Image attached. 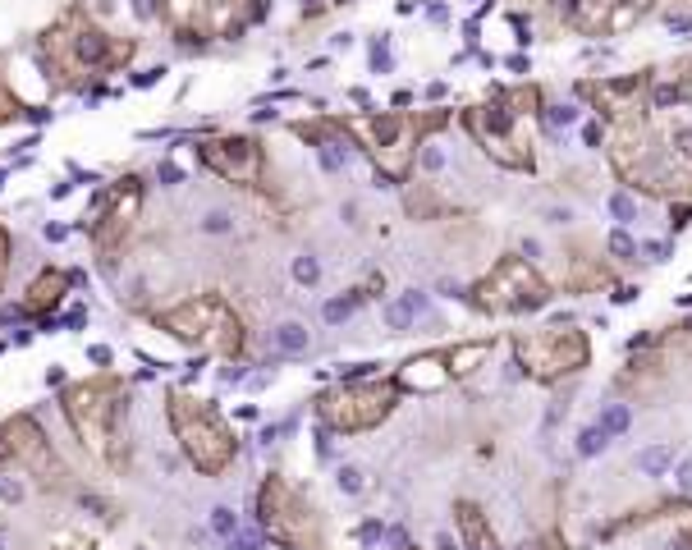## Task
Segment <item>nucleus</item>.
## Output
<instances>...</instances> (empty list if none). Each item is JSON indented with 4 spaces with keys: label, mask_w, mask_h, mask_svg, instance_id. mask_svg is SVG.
Here are the masks:
<instances>
[{
    "label": "nucleus",
    "mask_w": 692,
    "mask_h": 550,
    "mask_svg": "<svg viewBox=\"0 0 692 550\" xmlns=\"http://www.w3.org/2000/svg\"><path fill=\"white\" fill-rule=\"evenodd\" d=\"M568 119H573V106H555L551 110V124H568Z\"/></svg>",
    "instance_id": "obj_21"
},
{
    "label": "nucleus",
    "mask_w": 692,
    "mask_h": 550,
    "mask_svg": "<svg viewBox=\"0 0 692 550\" xmlns=\"http://www.w3.org/2000/svg\"><path fill=\"white\" fill-rule=\"evenodd\" d=\"M307 5H316V0H307Z\"/></svg>",
    "instance_id": "obj_26"
},
{
    "label": "nucleus",
    "mask_w": 692,
    "mask_h": 550,
    "mask_svg": "<svg viewBox=\"0 0 692 550\" xmlns=\"http://www.w3.org/2000/svg\"><path fill=\"white\" fill-rule=\"evenodd\" d=\"M229 550H266V536L261 532H234L229 536Z\"/></svg>",
    "instance_id": "obj_10"
},
{
    "label": "nucleus",
    "mask_w": 692,
    "mask_h": 550,
    "mask_svg": "<svg viewBox=\"0 0 692 550\" xmlns=\"http://www.w3.org/2000/svg\"><path fill=\"white\" fill-rule=\"evenodd\" d=\"M339 486H344L348 495H353V491H362V477H358L353 468H344V472H339Z\"/></svg>",
    "instance_id": "obj_17"
},
{
    "label": "nucleus",
    "mask_w": 692,
    "mask_h": 550,
    "mask_svg": "<svg viewBox=\"0 0 692 550\" xmlns=\"http://www.w3.org/2000/svg\"><path fill=\"white\" fill-rule=\"evenodd\" d=\"M683 147H688V156H692V134H683Z\"/></svg>",
    "instance_id": "obj_25"
},
{
    "label": "nucleus",
    "mask_w": 692,
    "mask_h": 550,
    "mask_svg": "<svg viewBox=\"0 0 692 550\" xmlns=\"http://www.w3.org/2000/svg\"><path fill=\"white\" fill-rule=\"evenodd\" d=\"M206 229H216V234H225V229H229V216L211 211V216H206Z\"/></svg>",
    "instance_id": "obj_19"
},
{
    "label": "nucleus",
    "mask_w": 692,
    "mask_h": 550,
    "mask_svg": "<svg viewBox=\"0 0 692 550\" xmlns=\"http://www.w3.org/2000/svg\"><path fill=\"white\" fill-rule=\"evenodd\" d=\"M64 234H69V229H64V225H46V239H51V244H60Z\"/></svg>",
    "instance_id": "obj_22"
},
{
    "label": "nucleus",
    "mask_w": 692,
    "mask_h": 550,
    "mask_svg": "<svg viewBox=\"0 0 692 550\" xmlns=\"http://www.w3.org/2000/svg\"><path fill=\"white\" fill-rule=\"evenodd\" d=\"M64 417H69V426L83 436V445L101 454L106 431H111V404H106L101 385H74V390L64 394Z\"/></svg>",
    "instance_id": "obj_1"
},
{
    "label": "nucleus",
    "mask_w": 692,
    "mask_h": 550,
    "mask_svg": "<svg viewBox=\"0 0 692 550\" xmlns=\"http://www.w3.org/2000/svg\"><path fill=\"white\" fill-rule=\"evenodd\" d=\"M294 275H299L303 284H312V280H316V275H321V271H316V261H312V257H299V261H294Z\"/></svg>",
    "instance_id": "obj_14"
},
{
    "label": "nucleus",
    "mask_w": 692,
    "mask_h": 550,
    "mask_svg": "<svg viewBox=\"0 0 692 550\" xmlns=\"http://www.w3.org/2000/svg\"><path fill=\"white\" fill-rule=\"evenodd\" d=\"M610 211H614V220H619V225H628V220L637 216V202H633L628 193H614V197H610Z\"/></svg>",
    "instance_id": "obj_9"
},
{
    "label": "nucleus",
    "mask_w": 692,
    "mask_h": 550,
    "mask_svg": "<svg viewBox=\"0 0 692 550\" xmlns=\"http://www.w3.org/2000/svg\"><path fill=\"white\" fill-rule=\"evenodd\" d=\"M211 527H216L221 536H234L239 523H234V514H229V509H216V514H211Z\"/></svg>",
    "instance_id": "obj_13"
},
{
    "label": "nucleus",
    "mask_w": 692,
    "mask_h": 550,
    "mask_svg": "<svg viewBox=\"0 0 692 550\" xmlns=\"http://www.w3.org/2000/svg\"><path fill=\"white\" fill-rule=\"evenodd\" d=\"M422 312H426V294H417V289H413V294H403L399 303H390V307H386V326H390V330H408Z\"/></svg>",
    "instance_id": "obj_3"
},
{
    "label": "nucleus",
    "mask_w": 692,
    "mask_h": 550,
    "mask_svg": "<svg viewBox=\"0 0 692 550\" xmlns=\"http://www.w3.org/2000/svg\"><path fill=\"white\" fill-rule=\"evenodd\" d=\"M69 280H74V275H64V271H41L37 280L28 284V312H46V307H56L60 294L69 289Z\"/></svg>",
    "instance_id": "obj_2"
},
{
    "label": "nucleus",
    "mask_w": 692,
    "mask_h": 550,
    "mask_svg": "<svg viewBox=\"0 0 692 550\" xmlns=\"http://www.w3.org/2000/svg\"><path fill=\"white\" fill-rule=\"evenodd\" d=\"M669 464H674V449L669 445H646L637 454V472H646V477H665Z\"/></svg>",
    "instance_id": "obj_4"
},
{
    "label": "nucleus",
    "mask_w": 692,
    "mask_h": 550,
    "mask_svg": "<svg viewBox=\"0 0 692 550\" xmlns=\"http://www.w3.org/2000/svg\"><path fill=\"white\" fill-rule=\"evenodd\" d=\"M436 546H441V550H454V536H445V532H441V536H436Z\"/></svg>",
    "instance_id": "obj_23"
},
{
    "label": "nucleus",
    "mask_w": 692,
    "mask_h": 550,
    "mask_svg": "<svg viewBox=\"0 0 692 550\" xmlns=\"http://www.w3.org/2000/svg\"><path fill=\"white\" fill-rule=\"evenodd\" d=\"M362 299H367V294H348V299H335V303H326V307H321V312H326V321H344V316L353 312V307H358Z\"/></svg>",
    "instance_id": "obj_8"
},
{
    "label": "nucleus",
    "mask_w": 692,
    "mask_h": 550,
    "mask_svg": "<svg viewBox=\"0 0 692 550\" xmlns=\"http://www.w3.org/2000/svg\"><path fill=\"white\" fill-rule=\"evenodd\" d=\"M610 252H614V257H633L637 244H633L628 234H623V229H614V234H610Z\"/></svg>",
    "instance_id": "obj_12"
},
{
    "label": "nucleus",
    "mask_w": 692,
    "mask_h": 550,
    "mask_svg": "<svg viewBox=\"0 0 692 550\" xmlns=\"http://www.w3.org/2000/svg\"><path fill=\"white\" fill-rule=\"evenodd\" d=\"M371 64H376V69H386V64H390V55H386V41H371Z\"/></svg>",
    "instance_id": "obj_18"
},
{
    "label": "nucleus",
    "mask_w": 692,
    "mask_h": 550,
    "mask_svg": "<svg viewBox=\"0 0 692 550\" xmlns=\"http://www.w3.org/2000/svg\"><path fill=\"white\" fill-rule=\"evenodd\" d=\"M156 174H161V184H184V170H179L174 161H161V165H156Z\"/></svg>",
    "instance_id": "obj_15"
},
{
    "label": "nucleus",
    "mask_w": 692,
    "mask_h": 550,
    "mask_svg": "<svg viewBox=\"0 0 692 550\" xmlns=\"http://www.w3.org/2000/svg\"><path fill=\"white\" fill-rule=\"evenodd\" d=\"M344 147H339V142H326V147H321V165H326V170H344Z\"/></svg>",
    "instance_id": "obj_11"
},
{
    "label": "nucleus",
    "mask_w": 692,
    "mask_h": 550,
    "mask_svg": "<svg viewBox=\"0 0 692 550\" xmlns=\"http://www.w3.org/2000/svg\"><path fill=\"white\" fill-rule=\"evenodd\" d=\"M134 9L138 14H151V0H134Z\"/></svg>",
    "instance_id": "obj_24"
},
{
    "label": "nucleus",
    "mask_w": 692,
    "mask_h": 550,
    "mask_svg": "<svg viewBox=\"0 0 692 550\" xmlns=\"http://www.w3.org/2000/svg\"><path fill=\"white\" fill-rule=\"evenodd\" d=\"M628 422H633V413H628V404H610L606 417H601V426H606L610 436H619V431H628Z\"/></svg>",
    "instance_id": "obj_7"
},
{
    "label": "nucleus",
    "mask_w": 692,
    "mask_h": 550,
    "mask_svg": "<svg viewBox=\"0 0 692 550\" xmlns=\"http://www.w3.org/2000/svg\"><path fill=\"white\" fill-rule=\"evenodd\" d=\"M276 349H280V354H289V358L307 354V330H303L299 321H284V326L276 330Z\"/></svg>",
    "instance_id": "obj_5"
},
{
    "label": "nucleus",
    "mask_w": 692,
    "mask_h": 550,
    "mask_svg": "<svg viewBox=\"0 0 692 550\" xmlns=\"http://www.w3.org/2000/svg\"><path fill=\"white\" fill-rule=\"evenodd\" d=\"M674 481H678V491H692V459H683V464L674 468Z\"/></svg>",
    "instance_id": "obj_16"
},
{
    "label": "nucleus",
    "mask_w": 692,
    "mask_h": 550,
    "mask_svg": "<svg viewBox=\"0 0 692 550\" xmlns=\"http://www.w3.org/2000/svg\"><path fill=\"white\" fill-rule=\"evenodd\" d=\"M5 266H9V239H5V229H0V284H5Z\"/></svg>",
    "instance_id": "obj_20"
},
{
    "label": "nucleus",
    "mask_w": 692,
    "mask_h": 550,
    "mask_svg": "<svg viewBox=\"0 0 692 550\" xmlns=\"http://www.w3.org/2000/svg\"><path fill=\"white\" fill-rule=\"evenodd\" d=\"M606 445H610V431H606V426H587V431L578 436V454H582V459L601 454V449H606Z\"/></svg>",
    "instance_id": "obj_6"
}]
</instances>
